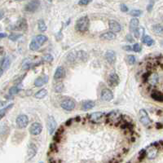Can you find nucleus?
<instances>
[{
  "instance_id": "obj_1",
  "label": "nucleus",
  "mask_w": 163,
  "mask_h": 163,
  "mask_svg": "<svg viewBox=\"0 0 163 163\" xmlns=\"http://www.w3.org/2000/svg\"><path fill=\"white\" fill-rule=\"evenodd\" d=\"M90 20L87 16H84L80 17L78 20L76 21L75 29L79 32H86L89 29Z\"/></svg>"
},
{
  "instance_id": "obj_2",
  "label": "nucleus",
  "mask_w": 163,
  "mask_h": 163,
  "mask_svg": "<svg viewBox=\"0 0 163 163\" xmlns=\"http://www.w3.org/2000/svg\"><path fill=\"white\" fill-rule=\"evenodd\" d=\"M47 41V37L43 34L37 35L34 39L31 41L30 44V49L31 51H36L39 49L40 47Z\"/></svg>"
},
{
  "instance_id": "obj_3",
  "label": "nucleus",
  "mask_w": 163,
  "mask_h": 163,
  "mask_svg": "<svg viewBox=\"0 0 163 163\" xmlns=\"http://www.w3.org/2000/svg\"><path fill=\"white\" fill-rule=\"evenodd\" d=\"M107 122H112V123H120L122 119V116L120 114L119 111H112L110 114L107 115Z\"/></svg>"
},
{
  "instance_id": "obj_4",
  "label": "nucleus",
  "mask_w": 163,
  "mask_h": 163,
  "mask_svg": "<svg viewBox=\"0 0 163 163\" xmlns=\"http://www.w3.org/2000/svg\"><path fill=\"white\" fill-rule=\"evenodd\" d=\"M16 123L18 128H25L29 124V118L25 114H20L16 119Z\"/></svg>"
},
{
  "instance_id": "obj_5",
  "label": "nucleus",
  "mask_w": 163,
  "mask_h": 163,
  "mask_svg": "<svg viewBox=\"0 0 163 163\" xmlns=\"http://www.w3.org/2000/svg\"><path fill=\"white\" fill-rule=\"evenodd\" d=\"M61 108L64 110H67V111H72L74 110L75 106H76V103L74 99H71V98H67V99H64L62 102H61Z\"/></svg>"
},
{
  "instance_id": "obj_6",
  "label": "nucleus",
  "mask_w": 163,
  "mask_h": 163,
  "mask_svg": "<svg viewBox=\"0 0 163 163\" xmlns=\"http://www.w3.org/2000/svg\"><path fill=\"white\" fill-rule=\"evenodd\" d=\"M139 120L143 126H148L151 123V120L148 117V114L145 109H140L139 112Z\"/></svg>"
},
{
  "instance_id": "obj_7",
  "label": "nucleus",
  "mask_w": 163,
  "mask_h": 163,
  "mask_svg": "<svg viewBox=\"0 0 163 163\" xmlns=\"http://www.w3.org/2000/svg\"><path fill=\"white\" fill-rule=\"evenodd\" d=\"M11 63V58L9 55L5 56L3 59L1 60V65H0V75L1 76L3 74V72L7 71V69L10 68Z\"/></svg>"
},
{
  "instance_id": "obj_8",
  "label": "nucleus",
  "mask_w": 163,
  "mask_h": 163,
  "mask_svg": "<svg viewBox=\"0 0 163 163\" xmlns=\"http://www.w3.org/2000/svg\"><path fill=\"white\" fill-rule=\"evenodd\" d=\"M104 117V114L102 112H95L89 115L88 118L90 122H91L92 123H99Z\"/></svg>"
},
{
  "instance_id": "obj_9",
  "label": "nucleus",
  "mask_w": 163,
  "mask_h": 163,
  "mask_svg": "<svg viewBox=\"0 0 163 163\" xmlns=\"http://www.w3.org/2000/svg\"><path fill=\"white\" fill-rule=\"evenodd\" d=\"M56 121L52 116H48L47 119V126L50 135H52L54 133L55 130L56 128Z\"/></svg>"
},
{
  "instance_id": "obj_10",
  "label": "nucleus",
  "mask_w": 163,
  "mask_h": 163,
  "mask_svg": "<svg viewBox=\"0 0 163 163\" xmlns=\"http://www.w3.org/2000/svg\"><path fill=\"white\" fill-rule=\"evenodd\" d=\"M11 28L14 30H20H20H26L28 28L27 20H25V18H20Z\"/></svg>"
},
{
  "instance_id": "obj_11",
  "label": "nucleus",
  "mask_w": 163,
  "mask_h": 163,
  "mask_svg": "<svg viewBox=\"0 0 163 163\" xmlns=\"http://www.w3.org/2000/svg\"><path fill=\"white\" fill-rule=\"evenodd\" d=\"M40 2L39 1H30L25 6V10L28 12H34L39 7Z\"/></svg>"
},
{
  "instance_id": "obj_12",
  "label": "nucleus",
  "mask_w": 163,
  "mask_h": 163,
  "mask_svg": "<svg viewBox=\"0 0 163 163\" xmlns=\"http://www.w3.org/2000/svg\"><path fill=\"white\" fill-rule=\"evenodd\" d=\"M100 97H101L102 100L109 102V101H111L112 99H114V93L112 92V91H110L108 88H104L101 91Z\"/></svg>"
},
{
  "instance_id": "obj_13",
  "label": "nucleus",
  "mask_w": 163,
  "mask_h": 163,
  "mask_svg": "<svg viewBox=\"0 0 163 163\" xmlns=\"http://www.w3.org/2000/svg\"><path fill=\"white\" fill-rule=\"evenodd\" d=\"M43 131V126L39 122H34L30 126V133L33 135H39Z\"/></svg>"
},
{
  "instance_id": "obj_14",
  "label": "nucleus",
  "mask_w": 163,
  "mask_h": 163,
  "mask_svg": "<svg viewBox=\"0 0 163 163\" xmlns=\"http://www.w3.org/2000/svg\"><path fill=\"white\" fill-rule=\"evenodd\" d=\"M105 59L107 60V62L110 64H115L116 62V60H117V55L116 53L114 52V51L112 50H109L106 51L105 53Z\"/></svg>"
},
{
  "instance_id": "obj_15",
  "label": "nucleus",
  "mask_w": 163,
  "mask_h": 163,
  "mask_svg": "<svg viewBox=\"0 0 163 163\" xmlns=\"http://www.w3.org/2000/svg\"><path fill=\"white\" fill-rule=\"evenodd\" d=\"M109 27L110 30L113 32V33H118L122 30V26L119 24L118 21L114 20H110L109 21Z\"/></svg>"
},
{
  "instance_id": "obj_16",
  "label": "nucleus",
  "mask_w": 163,
  "mask_h": 163,
  "mask_svg": "<svg viewBox=\"0 0 163 163\" xmlns=\"http://www.w3.org/2000/svg\"><path fill=\"white\" fill-rule=\"evenodd\" d=\"M120 82V79H119V77L118 74L114 72H112L111 74H109V83L110 86L112 87H116L118 86Z\"/></svg>"
},
{
  "instance_id": "obj_17",
  "label": "nucleus",
  "mask_w": 163,
  "mask_h": 163,
  "mask_svg": "<svg viewBox=\"0 0 163 163\" xmlns=\"http://www.w3.org/2000/svg\"><path fill=\"white\" fill-rule=\"evenodd\" d=\"M49 81V78L47 75H43V76H41L39 78L35 79L34 81V86L37 87H40L42 86H43L46 83H47Z\"/></svg>"
},
{
  "instance_id": "obj_18",
  "label": "nucleus",
  "mask_w": 163,
  "mask_h": 163,
  "mask_svg": "<svg viewBox=\"0 0 163 163\" xmlns=\"http://www.w3.org/2000/svg\"><path fill=\"white\" fill-rule=\"evenodd\" d=\"M65 69H64V67L62 66H59L57 67L55 69V72L54 74V78L55 80H59V79L64 78L65 77Z\"/></svg>"
},
{
  "instance_id": "obj_19",
  "label": "nucleus",
  "mask_w": 163,
  "mask_h": 163,
  "mask_svg": "<svg viewBox=\"0 0 163 163\" xmlns=\"http://www.w3.org/2000/svg\"><path fill=\"white\" fill-rule=\"evenodd\" d=\"M37 146L35 145L34 143H30L28 146V150H27V155H28V158L31 159L34 157L37 153Z\"/></svg>"
},
{
  "instance_id": "obj_20",
  "label": "nucleus",
  "mask_w": 163,
  "mask_h": 163,
  "mask_svg": "<svg viewBox=\"0 0 163 163\" xmlns=\"http://www.w3.org/2000/svg\"><path fill=\"white\" fill-rule=\"evenodd\" d=\"M139 20L137 18H133L130 21V25H129V29L130 31L134 33L136 30L139 29Z\"/></svg>"
},
{
  "instance_id": "obj_21",
  "label": "nucleus",
  "mask_w": 163,
  "mask_h": 163,
  "mask_svg": "<svg viewBox=\"0 0 163 163\" xmlns=\"http://www.w3.org/2000/svg\"><path fill=\"white\" fill-rule=\"evenodd\" d=\"M87 58H88V54L84 51H79L76 52V60L87 61Z\"/></svg>"
},
{
  "instance_id": "obj_22",
  "label": "nucleus",
  "mask_w": 163,
  "mask_h": 163,
  "mask_svg": "<svg viewBox=\"0 0 163 163\" xmlns=\"http://www.w3.org/2000/svg\"><path fill=\"white\" fill-rule=\"evenodd\" d=\"M99 38L101 39L110 41V40H114L116 39V34L114 33H113V32H106V33H104V34H100Z\"/></svg>"
},
{
  "instance_id": "obj_23",
  "label": "nucleus",
  "mask_w": 163,
  "mask_h": 163,
  "mask_svg": "<svg viewBox=\"0 0 163 163\" xmlns=\"http://www.w3.org/2000/svg\"><path fill=\"white\" fill-rule=\"evenodd\" d=\"M95 105V104L94 101H92V100H86L82 104V109L83 110H88V109H93Z\"/></svg>"
},
{
  "instance_id": "obj_24",
  "label": "nucleus",
  "mask_w": 163,
  "mask_h": 163,
  "mask_svg": "<svg viewBox=\"0 0 163 163\" xmlns=\"http://www.w3.org/2000/svg\"><path fill=\"white\" fill-rule=\"evenodd\" d=\"M153 32L157 35H163V25H153L152 27Z\"/></svg>"
},
{
  "instance_id": "obj_25",
  "label": "nucleus",
  "mask_w": 163,
  "mask_h": 163,
  "mask_svg": "<svg viewBox=\"0 0 163 163\" xmlns=\"http://www.w3.org/2000/svg\"><path fill=\"white\" fill-rule=\"evenodd\" d=\"M141 41H142L143 43L146 44L147 46H148V47L152 46V45L154 43V41H153V39H152L151 37L148 36V35H143Z\"/></svg>"
},
{
  "instance_id": "obj_26",
  "label": "nucleus",
  "mask_w": 163,
  "mask_h": 163,
  "mask_svg": "<svg viewBox=\"0 0 163 163\" xmlns=\"http://www.w3.org/2000/svg\"><path fill=\"white\" fill-rule=\"evenodd\" d=\"M151 97L153 98L154 100L156 101H159V102H163V94L158 91H154L151 94Z\"/></svg>"
},
{
  "instance_id": "obj_27",
  "label": "nucleus",
  "mask_w": 163,
  "mask_h": 163,
  "mask_svg": "<svg viewBox=\"0 0 163 163\" xmlns=\"http://www.w3.org/2000/svg\"><path fill=\"white\" fill-rule=\"evenodd\" d=\"M47 95V91L46 89H42L39 91L37 93H35L34 97L36 99H43Z\"/></svg>"
},
{
  "instance_id": "obj_28",
  "label": "nucleus",
  "mask_w": 163,
  "mask_h": 163,
  "mask_svg": "<svg viewBox=\"0 0 163 163\" xmlns=\"http://www.w3.org/2000/svg\"><path fill=\"white\" fill-rule=\"evenodd\" d=\"M38 25H39V30L41 31V32H45L47 30V25H46V23L45 21L43 19H40L39 21H38Z\"/></svg>"
},
{
  "instance_id": "obj_29",
  "label": "nucleus",
  "mask_w": 163,
  "mask_h": 163,
  "mask_svg": "<svg viewBox=\"0 0 163 163\" xmlns=\"http://www.w3.org/2000/svg\"><path fill=\"white\" fill-rule=\"evenodd\" d=\"M129 14L131 16H133L134 18H137L143 14V11L141 10H139V9H133L129 12Z\"/></svg>"
},
{
  "instance_id": "obj_30",
  "label": "nucleus",
  "mask_w": 163,
  "mask_h": 163,
  "mask_svg": "<svg viewBox=\"0 0 163 163\" xmlns=\"http://www.w3.org/2000/svg\"><path fill=\"white\" fill-rule=\"evenodd\" d=\"M23 36L22 34H16V33H11L9 36H8V38H9V39L11 41H12V42H16V41H17V40L19 39L20 38H21Z\"/></svg>"
},
{
  "instance_id": "obj_31",
  "label": "nucleus",
  "mask_w": 163,
  "mask_h": 163,
  "mask_svg": "<svg viewBox=\"0 0 163 163\" xmlns=\"http://www.w3.org/2000/svg\"><path fill=\"white\" fill-rule=\"evenodd\" d=\"M14 106V104H10L9 105H7L6 108H4V109H2L1 110H0V118H1V119L3 118V117H4V115H5L6 114H7V112L9 110V109H11L12 107Z\"/></svg>"
},
{
  "instance_id": "obj_32",
  "label": "nucleus",
  "mask_w": 163,
  "mask_h": 163,
  "mask_svg": "<svg viewBox=\"0 0 163 163\" xmlns=\"http://www.w3.org/2000/svg\"><path fill=\"white\" fill-rule=\"evenodd\" d=\"M157 153H158V149H157V148H152V149H150L149 152H147V156L148 157V158L153 159V158H156Z\"/></svg>"
},
{
  "instance_id": "obj_33",
  "label": "nucleus",
  "mask_w": 163,
  "mask_h": 163,
  "mask_svg": "<svg viewBox=\"0 0 163 163\" xmlns=\"http://www.w3.org/2000/svg\"><path fill=\"white\" fill-rule=\"evenodd\" d=\"M54 90L55 92H62L64 90V85L62 83H57L55 84Z\"/></svg>"
},
{
  "instance_id": "obj_34",
  "label": "nucleus",
  "mask_w": 163,
  "mask_h": 163,
  "mask_svg": "<svg viewBox=\"0 0 163 163\" xmlns=\"http://www.w3.org/2000/svg\"><path fill=\"white\" fill-rule=\"evenodd\" d=\"M20 91V88L18 87H12L9 89V94L11 95H15L18 94Z\"/></svg>"
},
{
  "instance_id": "obj_35",
  "label": "nucleus",
  "mask_w": 163,
  "mask_h": 163,
  "mask_svg": "<svg viewBox=\"0 0 163 163\" xmlns=\"http://www.w3.org/2000/svg\"><path fill=\"white\" fill-rule=\"evenodd\" d=\"M135 61H136V58H135V55H127V62H128L129 64L132 65V64H134L135 63Z\"/></svg>"
},
{
  "instance_id": "obj_36",
  "label": "nucleus",
  "mask_w": 163,
  "mask_h": 163,
  "mask_svg": "<svg viewBox=\"0 0 163 163\" xmlns=\"http://www.w3.org/2000/svg\"><path fill=\"white\" fill-rule=\"evenodd\" d=\"M43 60L46 62H51L53 60V56L50 54H46L43 56Z\"/></svg>"
},
{
  "instance_id": "obj_37",
  "label": "nucleus",
  "mask_w": 163,
  "mask_h": 163,
  "mask_svg": "<svg viewBox=\"0 0 163 163\" xmlns=\"http://www.w3.org/2000/svg\"><path fill=\"white\" fill-rule=\"evenodd\" d=\"M141 50H142V47H141V45L139 44V43H135V44L133 46L134 51H135V52H139V51H141Z\"/></svg>"
},
{
  "instance_id": "obj_38",
  "label": "nucleus",
  "mask_w": 163,
  "mask_h": 163,
  "mask_svg": "<svg viewBox=\"0 0 163 163\" xmlns=\"http://www.w3.org/2000/svg\"><path fill=\"white\" fill-rule=\"evenodd\" d=\"M145 156H147V151L143 149V150H142V151H140V152H139V161H141L142 159L144 158Z\"/></svg>"
},
{
  "instance_id": "obj_39",
  "label": "nucleus",
  "mask_w": 163,
  "mask_h": 163,
  "mask_svg": "<svg viewBox=\"0 0 163 163\" xmlns=\"http://www.w3.org/2000/svg\"><path fill=\"white\" fill-rule=\"evenodd\" d=\"M91 3V1H90V0H80V1H78V4L81 6H87Z\"/></svg>"
},
{
  "instance_id": "obj_40",
  "label": "nucleus",
  "mask_w": 163,
  "mask_h": 163,
  "mask_svg": "<svg viewBox=\"0 0 163 163\" xmlns=\"http://www.w3.org/2000/svg\"><path fill=\"white\" fill-rule=\"evenodd\" d=\"M120 9H121L122 11H123V12H127L129 11L127 6L125 5V4H121V6H120Z\"/></svg>"
},
{
  "instance_id": "obj_41",
  "label": "nucleus",
  "mask_w": 163,
  "mask_h": 163,
  "mask_svg": "<svg viewBox=\"0 0 163 163\" xmlns=\"http://www.w3.org/2000/svg\"><path fill=\"white\" fill-rule=\"evenodd\" d=\"M154 1H151L149 3H148V7H147V11H152V9H153V5H154Z\"/></svg>"
},
{
  "instance_id": "obj_42",
  "label": "nucleus",
  "mask_w": 163,
  "mask_h": 163,
  "mask_svg": "<svg viewBox=\"0 0 163 163\" xmlns=\"http://www.w3.org/2000/svg\"><path fill=\"white\" fill-rule=\"evenodd\" d=\"M50 149L51 151H57V147H56V143H51L50 144Z\"/></svg>"
},
{
  "instance_id": "obj_43",
  "label": "nucleus",
  "mask_w": 163,
  "mask_h": 163,
  "mask_svg": "<svg viewBox=\"0 0 163 163\" xmlns=\"http://www.w3.org/2000/svg\"><path fill=\"white\" fill-rule=\"evenodd\" d=\"M126 41H127V42H130V43H133L134 42V39L131 34L126 35Z\"/></svg>"
},
{
  "instance_id": "obj_44",
  "label": "nucleus",
  "mask_w": 163,
  "mask_h": 163,
  "mask_svg": "<svg viewBox=\"0 0 163 163\" xmlns=\"http://www.w3.org/2000/svg\"><path fill=\"white\" fill-rule=\"evenodd\" d=\"M149 76H150V73H145V74L143 75V82H147L148 79H149Z\"/></svg>"
},
{
  "instance_id": "obj_45",
  "label": "nucleus",
  "mask_w": 163,
  "mask_h": 163,
  "mask_svg": "<svg viewBox=\"0 0 163 163\" xmlns=\"http://www.w3.org/2000/svg\"><path fill=\"white\" fill-rule=\"evenodd\" d=\"M123 49L126 50V51H131V50H133V47H131L130 45H127V46H125V47H123Z\"/></svg>"
},
{
  "instance_id": "obj_46",
  "label": "nucleus",
  "mask_w": 163,
  "mask_h": 163,
  "mask_svg": "<svg viewBox=\"0 0 163 163\" xmlns=\"http://www.w3.org/2000/svg\"><path fill=\"white\" fill-rule=\"evenodd\" d=\"M139 29H138V30H136L135 32H134V35H135V37L136 38V39H138L139 37Z\"/></svg>"
},
{
  "instance_id": "obj_47",
  "label": "nucleus",
  "mask_w": 163,
  "mask_h": 163,
  "mask_svg": "<svg viewBox=\"0 0 163 163\" xmlns=\"http://www.w3.org/2000/svg\"><path fill=\"white\" fill-rule=\"evenodd\" d=\"M72 122H73V119H69L65 122V126H70L72 124Z\"/></svg>"
},
{
  "instance_id": "obj_48",
  "label": "nucleus",
  "mask_w": 163,
  "mask_h": 163,
  "mask_svg": "<svg viewBox=\"0 0 163 163\" xmlns=\"http://www.w3.org/2000/svg\"><path fill=\"white\" fill-rule=\"evenodd\" d=\"M7 36V34H4V33H3V32L0 33V39H3V38H6Z\"/></svg>"
},
{
  "instance_id": "obj_49",
  "label": "nucleus",
  "mask_w": 163,
  "mask_h": 163,
  "mask_svg": "<svg viewBox=\"0 0 163 163\" xmlns=\"http://www.w3.org/2000/svg\"><path fill=\"white\" fill-rule=\"evenodd\" d=\"M162 125L160 123H157V128H162Z\"/></svg>"
},
{
  "instance_id": "obj_50",
  "label": "nucleus",
  "mask_w": 163,
  "mask_h": 163,
  "mask_svg": "<svg viewBox=\"0 0 163 163\" xmlns=\"http://www.w3.org/2000/svg\"><path fill=\"white\" fill-rule=\"evenodd\" d=\"M75 120H76V122H79V121H80V117H79V116H77Z\"/></svg>"
},
{
  "instance_id": "obj_51",
  "label": "nucleus",
  "mask_w": 163,
  "mask_h": 163,
  "mask_svg": "<svg viewBox=\"0 0 163 163\" xmlns=\"http://www.w3.org/2000/svg\"><path fill=\"white\" fill-rule=\"evenodd\" d=\"M3 47H1V55L3 54Z\"/></svg>"
},
{
  "instance_id": "obj_52",
  "label": "nucleus",
  "mask_w": 163,
  "mask_h": 163,
  "mask_svg": "<svg viewBox=\"0 0 163 163\" xmlns=\"http://www.w3.org/2000/svg\"><path fill=\"white\" fill-rule=\"evenodd\" d=\"M161 44H162L163 46V40H162V42H161Z\"/></svg>"
},
{
  "instance_id": "obj_53",
  "label": "nucleus",
  "mask_w": 163,
  "mask_h": 163,
  "mask_svg": "<svg viewBox=\"0 0 163 163\" xmlns=\"http://www.w3.org/2000/svg\"><path fill=\"white\" fill-rule=\"evenodd\" d=\"M39 163H43V162H39Z\"/></svg>"
}]
</instances>
